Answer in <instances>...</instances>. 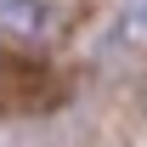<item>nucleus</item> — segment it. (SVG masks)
Here are the masks:
<instances>
[{"label":"nucleus","instance_id":"f257e3e1","mask_svg":"<svg viewBox=\"0 0 147 147\" xmlns=\"http://www.w3.org/2000/svg\"><path fill=\"white\" fill-rule=\"evenodd\" d=\"M0 28H6V34H40V28H45V6H40V0H0Z\"/></svg>","mask_w":147,"mask_h":147}]
</instances>
